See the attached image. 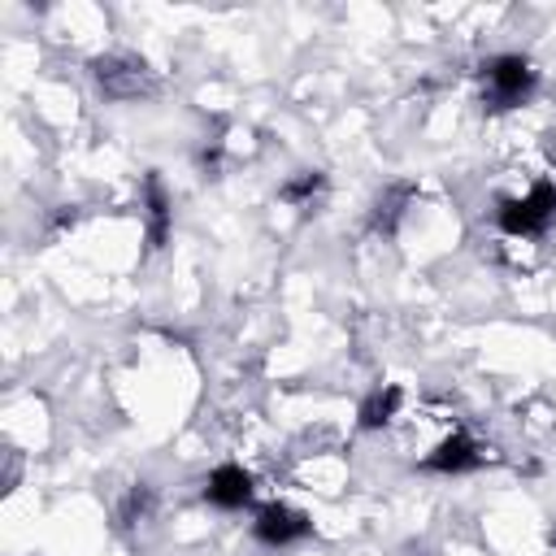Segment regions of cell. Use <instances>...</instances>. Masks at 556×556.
Returning <instances> with one entry per match:
<instances>
[{
    "label": "cell",
    "instance_id": "6da1fadb",
    "mask_svg": "<svg viewBox=\"0 0 556 556\" xmlns=\"http://www.w3.org/2000/svg\"><path fill=\"white\" fill-rule=\"evenodd\" d=\"M495 217H500V230H508V235H539L556 217V187L534 182L521 200H504Z\"/></svg>",
    "mask_w": 556,
    "mask_h": 556
},
{
    "label": "cell",
    "instance_id": "3957f363",
    "mask_svg": "<svg viewBox=\"0 0 556 556\" xmlns=\"http://www.w3.org/2000/svg\"><path fill=\"white\" fill-rule=\"evenodd\" d=\"M96 83L104 87V96H139L148 83V65L135 56H100L96 61Z\"/></svg>",
    "mask_w": 556,
    "mask_h": 556
},
{
    "label": "cell",
    "instance_id": "7a4b0ae2",
    "mask_svg": "<svg viewBox=\"0 0 556 556\" xmlns=\"http://www.w3.org/2000/svg\"><path fill=\"white\" fill-rule=\"evenodd\" d=\"M482 83H486L491 109H513V104H521V100L530 96L534 70H530L526 56H495V61H486V70H482Z\"/></svg>",
    "mask_w": 556,
    "mask_h": 556
},
{
    "label": "cell",
    "instance_id": "52a82bcc",
    "mask_svg": "<svg viewBox=\"0 0 556 556\" xmlns=\"http://www.w3.org/2000/svg\"><path fill=\"white\" fill-rule=\"evenodd\" d=\"M395 408H400V387H382V391H374L361 404V426L365 430H378V426H387L395 417Z\"/></svg>",
    "mask_w": 556,
    "mask_h": 556
},
{
    "label": "cell",
    "instance_id": "277c9868",
    "mask_svg": "<svg viewBox=\"0 0 556 556\" xmlns=\"http://www.w3.org/2000/svg\"><path fill=\"white\" fill-rule=\"evenodd\" d=\"M308 534V517L287 508V504H265L256 513V539L269 543V547H282V543H295Z\"/></svg>",
    "mask_w": 556,
    "mask_h": 556
},
{
    "label": "cell",
    "instance_id": "8992f818",
    "mask_svg": "<svg viewBox=\"0 0 556 556\" xmlns=\"http://www.w3.org/2000/svg\"><path fill=\"white\" fill-rule=\"evenodd\" d=\"M478 465H482V456H478V447H473L465 434L443 439V443L426 456V469H434V473H469V469H478Z\"/></svg>",
    "mask_w": 556,
    "mask_h": 556
},
{
    "label": "cell",
    "instance_id": "5b68a950",
    "mask_svg": "<svg viewBox=\"0 0 556 556\" xmlns=\"http://www.w3.org/2000/svg\"><path fill=\"white\" fill-rule=\"evenodd\" d=\"M204 500L217 504V508H243L252 500V478L239 465H217L204 478Z\"/></svg>",
    "mask_w": 556,
    "mask_h": 556
},
{
    "label": "cell",
    "instance_id": "9c48e42d",
    "mask_svg": "<svg viewBox=\"0 0 556 556\" xmlns=\"http://www.w3.org/2000/svg\"><path fill=\"white\" fill-rule=\"evenodd\" d=\"M317 191H321V174L304 169L300 178H291V182L282 187V200H291V204H304V200H313Z\"/></svg>",
    "mask_w": 556,
    "mask_h": 556
},
{
    "label": "cell",
    "instance_id": "ba28073f",
    "mask_svg": "<svg viewBox=\"0 0 556 556\" xmlns=\"http://www.w3.org/2000/svg\"><path fill=\"white\" fill-rule=\"evenodd\" d=\"M143 195H148V239H152V248H161L165 226H169V200H165V191H161L156 178H148Z\"/></svg>",
    "mask_w": 556,
    "mask_h": 556
}]
</instances>
